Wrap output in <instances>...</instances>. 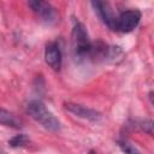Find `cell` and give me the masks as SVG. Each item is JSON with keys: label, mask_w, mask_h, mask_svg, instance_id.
Wrapping results in <instances>:
<instances>
[{"label": "cell", "mask_w": 154, "mask_h": 154, "mask_svg": "<svg viewBox=\"0 0 154 154\" xmlns=\"http://www.w3.org/2000/svg\"><path fill=\"white\" fill-rule=\"evenodd\" d=\"M26 113L41 124L45 129L49 131H58L60 130V122L54 117V114L47 109V107L38 100H32L26 105Z\"/></svg>", "instance_id": "1"}, {"label": "cell", "mask_w": 154, "mask_h": 154, "mask_svg": "<svg viewBox=\"0 0 154 154\" xmlns=\"http://www.w3.org/2000/svg\"><path fill=\"white\" fill-rule=\"evenodd\" d=\"M72 38V47L73 52L78 57H84L88 55L90 49H91V42L89 40V35L82 23H77L71 34Z\"/></svg>", "instance_id": "2"}, {"label": "cell", "mask_w": 154, "mask_h": 154, "mask_svg": "<svg viewBox=\"0 0 154 154\" xmlns=\"http://www.w3.org/2000/svg\"><path fill=\"white\" fill-rule=\"evenodd\" d=\"M141 12L138 10H129L123 12L116 20V29L122 32L132 31L141 20Z\"/></svg>", "instance_id": "3"}, {"label": "cell", "mask_w": 154, "mask_h": 154, "mask_svg": "<svg viewBox=\"0 0 154 154\" xmlns=\"http://www.w3.org/2000/svg\"><path fill=\"white\" fill-rule=\"evenodd\" d=\"M31 10L45 22L51 23L55 19V10L46 0H28Z\"/></svg>", "instance_id": "4"}, {"label": "cell", "mask_w": 154, "mask_h": 154, "mask_svg": "<svg viewBox=\"0 0 154 154\" xmlns=\"http://www.w3.org/2000/svg\"><path fill=\"white\" fill-rule=\"evenodd\" d=\"M46 64L53 70L58 71L61 67V51L57 42H49L45 49Z\"/></svg>", "instance_id": "5"}, {"label": "cell", "mask_w": 154, "mask_h": 154, "mask_svg": "<svg viewBox=\"0 0 154 154\" xmlns=\"http://www.w3.org/2000/svg\"><path fill=\"white\" fill-rule=\"evenodd\" d=\"M65 108L71 112L72 114L79 117V118H83V119H87V120H91V122H97L101 119V113L95 111V109H91V108H88V107H84L82 105H77V103H71V102H67L65 103Z\"/></svg>", "instance_id": "6"}, {"label": "cell", "mask_w": 154, "mask_h": 154, "mask_svg": "<svg viewBox=\"0 0 154 154\" xmlns=\"http://www.w3.org/2000/svg\"><path fill=\"white\" fill-rule=\"evenodd\" d=\"M95 12L97 13V16L102 19V22L105 24H107L111 29L116 30V20L117 18L113 17L111 8L107 6V4H105L102 0H90Z\"/></svg>", "instance_id": "7"}, {"label": "cell", "mask_w": 154, "mask_h": 154, "mask_svg": "<svg viewBox=\"0 0 154 154\" xmlns=\"http://www.w3.org/2000/svg\"><path fill=\"white\" fill-rule=\"evenodd\" d=\"M0 124H2L5 126H11V128L20 126V122L18 120V118L4 108H0Z\"/></svg>", "instance_id": "8"}, {"label": "cell", "mask_w": 154, "mask_h": 154, "mask_svg": "<svg viewBox=\"0 0 154 154\" xmlns=\"http://www.w3.org/2000/svg\"><path fill=\"white\" fill-rule=\"evenodd\" d=\"M26 141H28V138H26V136H25V135H17V136H16V137H13L8 143H10L12 147H19V146L25 144V143H26Z\"/></svg>", "instance_id": "9"}]
</instances>
